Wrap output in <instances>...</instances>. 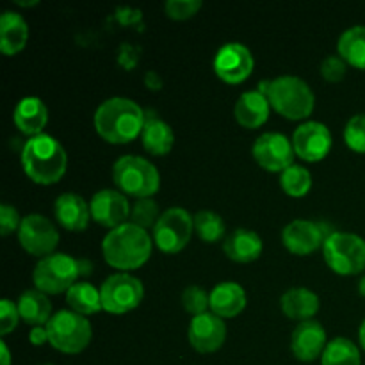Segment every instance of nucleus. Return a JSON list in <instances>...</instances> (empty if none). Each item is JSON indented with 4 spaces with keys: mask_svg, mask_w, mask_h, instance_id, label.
Listing matches in <instances>:
<instances>
[{
    "mask_svg": "<svg viewBox=\"0 0 365 365\" xmlns=\"http://www.w3.org/2000/svg\"><path fill=\"white\" fill-rule=\"evenodd\" d=\"M29 39V24L20 13L4 11L0 16V50L6 56L20 52Z\"/></svg>",
    "mask_w": 365,
    "mask_h": 365,
    "instance_id": "nucleus-25",
    "label": "nucleus"
},
{
    "mask_svg": "<svg viewBox=\"0 0 365 365\" xmlns=\"http://www.w3.org/2000/svg\"><path fill=\"white\" fill-rule=\"evenodd\" d=\"M339 56L351 66L365 70V25L346 29L337 43Z\"/></svg>",
    "mask_w": 365,
    "mask_h": 365,
    "instance_id": "nucleus-28",
    "label": "nucleus"
},
{
    "mask_svg": "<svg viewBox=\"0 0 365 365\" xmlns=\"http://www.w3.org/2000/svg\"><path fill=\"white\" fill-rule=\"evenodd\" d=\"M113 180L123 195L135 198H150L160 187L159 170L141 155H121L113 164Z\"/></svg>",
    "mask_w": 365,
    "mask_h": 365,
    "instance_id": "nucleus-5",
    "label": "nucleus"
},
{
    "mask_svg": "<svg viewBox=\"0 0 365 365\" xmlns=\"http://www.w3.org/2000/svg\"><path fill=\"white\" fill-rule=\"evenodd\" d=\"M359 292L365 298V274L360 278V282H359Z\"/></svg>",
    "mask_w": 365,
    "mask_h": 365,
    "instance_id": "nucleus-45",
    "label": "nucleus"
},
{
    "mask_svg": "<svg viewBox=\"0 0 365 365\" xmlns=\"http://www.w3.org/2000/svg\"><path fill=\"white\" fill-rule=\"evenodd\" d=\"M0 351H2V365H11V353L9 348L4 341H0Z\"/></svg>",
    "mask_w": 365,
    "mask_h": 365,
    "instance_id": "nucleus-43",
    "label": "nucleus"
},
{
    "mask_svg": "<svg viewBox=\"0 0 365 365\" xmlns=\"http://www.w3.org/2000/svg\"><path fill=\"white\" fill-rule=\"evenodd\" d=\"M327 223L310 220H294L282 230V242L296 255H309L317 248H323L328 235L334 234Z\"/></svg>",
    "mask_w": 365,
    "mask_h": 365,
    "instance_id": "nucleus-14",
    "label": "nucleus"
},
{
    "mask_svg": "<svg viewBox=\"0 0 365 365\" xmlns=\"http://www.w3.org/2000/svg\"><path fill=\"white\" fill-rule=\"evenodd\" d=\"M262 250V237L250 228H235L223 241V252L235 262H253L259 259Z\"/></svg>",
    "mask_w": 365,
    "mask_h": 365,
    "instance_id": "nucleus-21",
    "label": "nucleus"
},
{
    "mask_svg": "<svg viewBox=\"0 0 365 365\" xmlns=\"http://www.w3.org/2000/svg\"><path fill=\"white\" fill-rule=\"evenodd\" d=\"M187 337L192 348L198 353H214L225 344L227 324L223 317L212 312L200 314L192 317L187 328Z\"/></svg>",
    "mask_w": 365,
    "mask_h": 365,
    "instance_id": "nucleus-17",
    "label": "nucleus"
},
{
    "mask_svg": "<svg viewBox=\"0 0 365 365\" xmlns=\"http://www.w3.org/2000/svg\"><path fill=\"white\" fill-rule=\"evenodd\" d=\"M41 365H53V364H41Z\"/></svg>",
    "mask_w": 365,
    "mask_h": 365,
    "instance_id": "nucleus-46",
    "label": "nucleus"
},
{
    "mask_svg": "<svg viewBox=\"0 0 365 365\" xmlns=\"http://www.w3.org/2000/svg\"><path fill=\"white\" fill-rule=\"evenodd\" d=\"M359 342H360V346L365 349V319L362 321V324H360V328H359Z\"/></svg>",
    "mask_w": 365,
    "mask_h": 365,
    "instance_id": "nucleus-44",
    "label": "nucleus"
},
{
    "mask_svg": "<svg viewBox=\"0 0 365 365\" xmlns=\"http://www.w3.org/2000/svg\"><path fill=\"white\" fill-rule=\"evenodd\" d=\"M331 143L334 139H331L330 128L321 121H305L292 134V146H294L296 155L309 163L324 159L331 150Z\"/></svg>",
    "mask_w": 365,
    "mask_h": 365,
    "instance_id": "nucleus-15",
    "label": "nucleus"
},
{
    "mask_svg": "<svg viewBox=\"0 0 365 365\" xmlns=\"http://www.w3.org/2000/svg\"><path fill=\"white\" fill-rule=\"evenodd\" d=\"M78 277H81L78 259L59 252L43 257L32 271V282H34L36 289L43 291L45 294L68 292L71 285L77 284Z\"/></svg>",
    "mask_w": 365,
    "mask_h": 365,
    "instance_id": "nucleus-8",
    "label": "nucleus"
},
{
    "mask_svg": "<svg viewBox=\"0 0 365 365\" xmlns=\"http://www.w3.org/2000/svg\"><path fill=\"white\" fill-rule=\"evenodd\" d=\"M18 319H20L18 305L11 299L4 298L0 302V335L11 334L18 327Z\"/></svg>",
    "mask_w": 365,
    "mask_h": 365,
    "instance_id": "nucleus-37",
    "label": "nucleus"
},
{
    "mask_svg": "<svg viewBox=\"0 0 365 365\" xmlns=\"http://www.w3.org/2000/svg\"><path fill=\"white\" fill-rule=\"evenodd\" d=\"M29 341L34 346H43L45 342H48V331L46 327H34L29 331Z\"/></svg>",
    "mask_w": 365,
    "mask_h": 365,
    "instance_id": "nucleus-40",
    "label": "nucleus"
},
{
    "mask_svg": "<svg viewBox=\"0 0 365 365\" xmlns=\"http://www.w3.org/2000/svg\"><path fill=\"white\" fill-rule=\"evenodd\" d=\"M46 331H48L50 346L68 355H77L84 351L93 337L91 323L88 317L71 309L53 314L46 323Z\"/></svg>",
    "mask_w": 365,
    "mask_h": 365,
    "instance_id": "nucleus-6",
    "label": "nucleus"
},
{
    "mask_svg": "<svg viewBox=\"0 0 365 365\" xmlns=\"http://www.w3.org/2000/svg\"><path fill=\"white\" fill-rule=\"evenodd\" d=\"M141 141L146 152L152 155H166L175 143V132L170 123L160 118H146L141 132Z\"/></svg>",
    "mask_w": 365,
    "mask_h": 365,
    "instance_id": "nucleus-27",
    "label": "nucleus"
},
{
    "mask_svg": "<svg viewBox=\"0 0 365 365\" xmlns=\"http://www.w3.org/2000/svg\"><path fill=\"white\" fill-rule=\"evenodd\" d=\"M78 266H81V277H88L93 271V262L88 259H78Z\"/></svg>",
    "mask_w": 365,
    "mask_h": 365,
    "instance_id": "nucleus-42",
    "label": "nucleus"
},
{
    "mask_svg": "<svg viewBox=\"0 0 365 365\" xmlns=\"http://www.w3.org/2000/svg\"><path fill=\"white\" fill-rule=\"evenodd\" d=\"M252 153L267 171H284L294 164V146L282 132H264L253 141Z\"/></svg>",
    "mask_w": 365,
    "mask_h": 365,
    "instance_id": "nucleus-12",
    "label": "nucleus"
},
{
    "mask_svg": "<svg viewBox=\"0 0 365 365\" xmlns=\"http://www.w3.org/2000/svg\"><path fill=\"white\" fill-rule=\"evenodd\" d=\"M182 305L192 317H196L200 314L209 312L210 296L207 294L205 289L198 287V285H189L182 292Z\"/></svg>",
    "mask_w": 365,
    "mask_h": 365,
    "instance_id": "nucleus-34",
    "label": "nucleus"
},
{
    "mask_svg": "<svg viewBox=\"0 0 365 365\" xmlns=\"http://www.w3.org/2000/svg\"><path fill=\"white\" fill-rule=\"evenodd\" d=\"M13 120L18 130L29 138L43 134L48 121V107L39 96H24L13 110Z\"/></svg>",
    "mask_w": 365,
    "mask_h": 365,
    "instance_id": "nucleus-20",
    "label": "nucleus"
},
{
    "mask_svg": "<svg viewBox=\"0 0 365 365\" xmlns=\"http://www.w3.org/2000/svg\"><path fill=\"white\" fill-rule=\"evenodd\" d=\"M269 98L259 89L245 91L237 98L234 107L235 120L246 128H257L264 125L269 118Z\"/></svg>",
    "mask_w": 365,
    "mask_h": 365,
    "instance_id": "nucleus-23",
    "label": "nucleus"
},
{
    "mask_svg": "<svg viewBox=\"0 0 365 365\" xmlns=\"http://www.w3.org/2000/svg\"><path fill=\"white\" fill-rule=\"evenodd\" d=\"M20 225L21 220L18 210L9 203H2L0 205V232H2V235H9L14 230L18 232Z\"/></svg>",
    "mask_w": 365,
    "mask_h": 365,
    "instance_id": "nucleus-39",
    "label": "nucleus"
},
{
    "mask_svg": "<svg viewBox=\"0 0 365 365\" xmlns=\"http://www.w3.org/2000/svg\"><path fill=\"white\" fill-rule=\"evenodd\" d=\"M145 82L150 89H160V86H163V81H160V77L155 71H148L145 77Z\"/></svg>",
    "mask_w": 365,
    "mask_h": 365,
    "instance_id": "nucleus-41",
    "label": "nucleus"
},
{
    "mask_svg": "<svg viewBox=\"0 0 365 365\" xmlns=\"http://www.w3.org/2000/svg\"><path fill=\"white\" fill-rule=\"evenodd\" d=\"M321 364L323 365H360L362 356L360 349L351 339L335 337L324 348L321 355Z\"/></svg>",
    "mask_w": 365,
    "mask_h": 365,
    "instance_id": "nucleus-30",
    "label": "nucleus"
},
{
    "mask_svg": "<svg viewBox=\"0 0 365 365\" xmlns=\"http://www.w3.org/2000/svg\"><path fill=\"white\" fill-rule=\"evenodd\" d=\"M280 185L287 195L299 198V196H305L312 187V175L305 166L292 164L280 173Z\"/></svg>",
    "mask_w": 365,
    "mask_h": 365,
    "instance_id": "nucleus-32",
    "label": "nucleus"
},
{
    "mask_svg": "<svg viewBox=\"0 0 365 365\" xmlns=\"http://www.w3.org/2000/svg\"><path fill=\"white\" fill-rule=\"evenodd\" d=\"M346 64L348 63H346L339 53L337 56H327L323 59V63H321V75H323L328 82L342 81L346 75V70H348Z\"/></svg>",
    "mask_w": 365,
    "mask_h": 365,
    "instance_id": "nucleus-38",
    "label": "nucleus"
},
{
    "mask_svg": "<svg viewBox=\"0 0 365 365\" xmlns=\"http://www.w3.org/2000/svg\"><path fill=\"white\" fill-rule=\"evenodd\" d=\"M195 216L182 207H171L160 214L152 230V239L164 253H178L191 241Z\"/></svg>",
    "mask_w": 365,
    "mask_h": 365,
    "instance_id": "nucleus-9",
    "label": "nucleus"
},
{
    "mask_svg": "<svg viewBox=\"0 0 365 365\" xmlns=\"http://www.w3.org/2000/svg\"><path fill=\"white\" fill-rule=\"evenodd\" d=\"M195 232L205 242H217L227 237L225 220L214 210H198L195 214Z\"/></svg>",
    "mask_w": 365,
    "mask_h": 365,
    "instance_id": "nucleus-31",
    "label": "nucleus"
},
{
    "mask_svg": "<svg viewBox=\"0 0 365 365\" xmlns=\"http://www.w3.org/2000/svg\"><path fill=\"white\" fill-rule=\"evenodd\" d=\"M95 128L102 139L113 145H125L141 135L146 123L143 107L127 96H110L95 110Z\"/></svg>",
    "mask_w": 365,
    "mask_h": 365,
    "instance_id": "nucleus-1",
    "label": "nucleus"
},
{
    "mask_svg": "<svg viewBox=\"0 0 365 365\" xmlns=\"http://www.w3.org/2000/svg\"><path fill=\"white\" fill-rule=\"evenodd\" d=\"M267 98L271 107L289 120H303L312 114L316 95L298 75H280L269 81Z\"/></svg>",
    "mask_w": 365,
    "mask_h": 365,
    "instance_id": "nucleus-4",
    "label": "nucleus"
},
{
    "mask_svg": "<svg viewBox=\"0 0 365 365\" xmlns=\"http://www.w3.org/2000/svg\"><path fill=\"white\" fill-rule=\"evenodd\" d=\"M21 166L25 175L36 184L50 185L63 178L68 166L64 146L50 134L29 138L21 146Z\"/></svg>",
    "mask_w": 365,
    "mask_h": 365,
    "instance_id": "nucleus-3",
    "label": "nucleus"
},
{
    "mask_svg": "<svg viewBox=\"0 0 365 365\" xmlns=\"http://www.w3.org/2000/svg\"><path fill=\"white\" fill-rule=\"evenodd\" d=\"M20 317L32 327H46L52 314V303L48 296L39 289H27L16 302Z\"/></svg>",
    "mask_w": 365,
    "mask_h": 365,
    "instance_id": "nucleus-26",
    "label": "nucleus"
},
{
    "mask_svg": "<svg viewBox=\"0 0 365 365\" xmlns=\"http://www.w3.org/2000/svg\"><path fill=\"white\" fill-rule=\"evenodd\" d=\"M344 141L355 152L365 153V113L349 118L344 128Z\"/></svg>",
    "mask_w": 365,
    "mask_h": 365,
    "instance_id": "nucleus-35",
    "label": "nucleus"
},
{
    "mask_svg": "<svg viewBox=\"0 0 365 365\" xmlns=\"http://www.w3.org/2000/svg\"><path fill=\"white\" fill-rule=\"evenodd\" d=\"M255 59L252 50L239 41L225 43L214 56V71L228 84H239L252 75Z\"/></svg>",
    "mask_w": 365,
    "mask_h": 365,
    "instance_id": "nucleus-13",
    "label": "nucleus"
},
{
    "mask_svg": "<svg viewBox=\"0 0 365 365\" xmlns=\"http://www.w3.org/2000/svg\"><path fill=\"white\" fill-rule=\"evenodd\" d=\"M153 239L148 230L132 221L120 225L106 234L102 241V253L107 264L116 269L130 271L141 267L152 255Z\"/></svg>",
    "mask_w": 365,
    "mask_h": 365,
    "instance_id": "nucleus-2",
    "label": "nucleus"
},
{
    "mask_svg": "<svg viewBox=\"0 0 365 365\" xmlns=\"http://www.w3.org/2000/svg\"><path fill=\"white\" fill-rule=\"evenodd\" d=\"M327 344V330L316 319L302 321L292 331L291 349L302 362H314L319 359Z\"/></svg>",
    "mask_w": 365,
    "mask_h": 365,
    "instance_id": "nucleus-18",
    "label": "nucleus"
},
{
    "mask_svg": "<svg viewBox=\"0 0 365 365\" xmlns=\"http://www.w3.org/2000/svg\"><path fill=\"white\" fill-rule=\"evenodd\" d=\"M89 209H91V217L96 223L113 230V228L127 223L132 207L128 203L127 195L118 189H100L93 195Z\"/></svg>",
    "mask_w": 365,
    "mask_h": 365,
    "instance_id": "nucleus-16",
    "label": "nucleus"
},
{
    "mask_svg": "<svg viewBox=\"0 0 365 365\" xmlns=\"http://www.w3.org/2000/svg\"><path fill=\"white\" fill-rule=\"evenodd\" d=\"M159 217H160L159 205H157V202L152 198V196H150V198H138L134 205H132V210H130L132 223L145 228V230H148V228H152L153 230V227L157 225Z\"/></svg>",
    "mask_w": 365,
    "mask_h": 365,
    "instance_id": "nucleus-33",
    "label": "nucleus"
},
{
    "mask_svg": "<svg viewBox=\"0 0 365 365\" xmlns=\"http://www.w3.org/2000/svg\"><path fill=\"white\" fill-rule=\"evenodd\" d=\"M323 257L330 269L349 277L365 269V239L351 232H339L328 235L323 245Z\"/></svg>",
    "mask_w": 365,
    "mask_h": 365,
    "instance_id": "nucleus-7",
    "label": "nucleus"
},
{
    "mask_svg": "<svg viewBox=\"0 0 365 365\" xmlns=\"http://www.w3.org/2000/svg\"><path fill=\"white\" fill-rule=\"evenodd\" d=\"M102 307L109 314H127L143 302L145 287L139 278L128 273H114L100 285Z\"/></svg>",
    "mask_w": 365,
    "mask_h": 365,
    "instance_id": "nucleus-10",
    "label": "nucleus"
},
{
    "mask_svg": "<svg viewBox=\"0 0 365 365\" xmlns=\"http://www.w3.org/2000/svg\"><path fill=\"white\" fill-rule=\"evenodd\" d=\"M18 241L21 248L36 257H46L53 253L59 245V232L57 227L41 214H27L21 217L18 228Z\"/></svg>",
    "mask_w": 365,
    "mask_h": 365,
    "instance_id": "nucleus-11",
    "label": "nucleus"
},
{
    "mask_svg": "<svg viewBox=\"0 0 365 365\" xmlns=\"http://www.w3.org/2000/svg\"><path fill=\"white\" fill-rule=\"evenodd\" d=\"M53 214L63 228L71 232H82L88 228L91 209H89V203L77 192H63L56 198Z\"/></svg>",
    "mask_w": 365,
    "mask_h": 365,
    "instance_id": "nucleus-19",
    "label": "nucleus"
},
{
    "mask_svg": "<svg viewBox=\"0 0 365 365\" xmlns=\"http://www.w3.org/2000/svg\"><path fill=\"white\" fill-rule=\"evenodd\" d=\"M202 9V0H168L164 4V11L173 20H185L195 16Z\"/></svg>",
    "mask_w": 365,
    "mask_h": 365,
    "instance_id": "nucleus-36",
    "label": "nucleus"
},
{
    "mask_svg": "<svg viewBox=\"0 0 365 365\" xmlns=\"http://www.w3.org/2000/svg\"><path fill=\"white\" fill-rule=\"evenodd\" d=\"M66 303L71 310L82 316H91L98 310H103L100 289H96L89 282H77L71 285L66 292Z\"/></svg>",
    "mask_w": 365,
    "mask_h": 365,
    "instance_id": "nucleus-29",
    "label": "nucleus"
},
{
    "mask_svg": "<svg viewBox=\"0 0 365 365\" xmlns=\"http://www.w3.org/2000/svg\"><path fill=\"white\" fill-rule=\"evenodd\" d=\"M209 296L210 312L223 319L239 316L246 307V291L237 282H221L209 292Z\"/></svg>",
    "mask_w": 365,
    "mask_h": 365,
    "instance_id": "nucleus-22",
    "label": "nucleus"
},
{
    "mask_svg": "<svg viewBox=\"0 0 365 365\" xmlns=\"http://www.w3.org/2000/svg\"><path fill=\"white\" fill-rule=\"evenodd\" d=\"M282 312L296 321H309L319 310V296L307 287H292L280 298Z\"/></svg>",
    "mask_w": 365,
    "mask_h": 365,
    "instance_id": "nucleus-24",
    "label": "nucleus"
}]
</instances>
